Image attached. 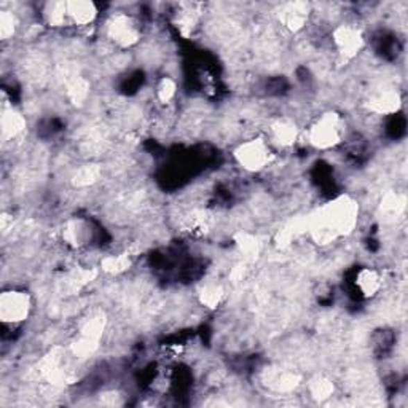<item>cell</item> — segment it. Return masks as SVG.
<instances>
[{"instance_id":"1","label":"cell","mask_w":408,"mask_h":408,"mask_svg":"<svg viewBox=\"0 0 408 408\" xmlns=\"http://www.w3.org/2000/svg\"><path fill=\"white\" fill-rule=\"evenodd\" d=\"M357 219L359 204L348 195L338 196L308 217V233L316 244H330L340 236L352 233Z\"/></svg>"},{"instance_id":"2","label":"cell","mask_w":408,"mask_h":408,"mask_svg":"<svg viewBox=\"0 0 408 408\" xmlns=\"http://www.w3.org/2000/svg\"><path fill=\"white\" fill-rule=\"evenodd\" d=\"M345 136V123L337 112H327L309 128L308 139L311 146L327 150L338 146Z\"/></svg>"},{"instance_id":"3","label":"cell","mask_w":408,"mask_h":408,"mask_svg":"<svg viewBox=\"0 0 408 408\" xmlns=\"http://www.w3.org/2000/svg\"><path fill=\"white\" fill-rule=\"evenodd\" d=\"M107 321L102 314H96L90 318L82 329L78 332V337L72 343V352L78 359H87L98 351L101 338L104 335Z\"/></svg>"},{"instance_id":"4","label":"cell","mask_w":408,"mask_h":408,"mask_svg":"<svg viewBox=\"0 0 408 408\" xmlns=\"http://www.w3.org/2000/svg\"><path fill=\"white\" fill-rule=\"evenodd\" d=\"M235 158L241 168L250 173H259L271 163L273 153L268 144L262 137L250 139L235 150Z\"/></svg>"},{"instance_id":"5","label":"cell","mask_w":408,"mask_h":408,"mask_svg":"<svg viewBox=\"0 0 408 408\" xmlns=\"http://www.w3.org/2000/svg\"><path fill=\"white\" fill-rule=\"evenodd\" d=\"M32 302L28 292L7 291L0 295V319L5 324H18L29 318Z\"/></svg>"},{"instance_id":"6","label":"cell","mask_w":408,"mask_h":408,"mask_svg":"<svg viewBox=\"0 0 408 408\" xmlns=\"http://www.w3.org/2000/svg\"><path fill=\"white\" fill-rule=\"evenodd\" d=\"M107 35L115 45L121 48H130L136 45L141 39V29L131 16L125 13H117L107 23Z\"/></svg>"},{"instance_id":"7","label":"cell","mask_w":408,"mask_h":408,"mask_svg":"<svg viewBox=\"0 0 408 408\" xmlns=\"http://www.w3.org/2000/svg\"><path fill=\"white\" fill-rule=\"evenodd\" d=\"M332 39H334L338 53L345 59L356 58L365 45L362 32L357 28H352L350 24L338 26L334 31V34H332Z\"/></svg>"},{"instance_id":"8","label":"cell","mask_w":408,"mask_h":408,"mask_svg":"<svg viewBox=\"0 0 408 408\" xmlns=\"http://www.w3.org/2000/svg\"><path fill=\"white\" fill-rule=\"evenodd\" d=\"M311 8L309 3L306 2H289L284 3L278 12L279 23H281L284 28H287L292 32L302 31L306 23H308Z\"/></svg>"},{"instance_id":"9","label":"cell","mask_w":408,"mask_h":408,"mask_svg":"<svg viewBox=\"0 0 408 408\" xmlns=\"http://www.w3.org/2000/svg\"><path fill=\"white\" fill-rule=\"evenodd\" d=\"M263 383L276 393H291L300 384V375L286 368L271 367L263 373Z\"/></svg>"},{"instance_id":"10","label":"cell","mask_w":408,"mask_h":408,"mask_svg":"<svg viewBox=\"0 0 408 408\" xmlns=\"http://www.w3.org/2000/svg\"><path fill=\"white\" fill-rule=\"evenodd\" d=\"M402 98L396 90H381L378 93L370 96L367 107L370 112L378 115H389L400 109Z\"/></svg>"},{"instance_id":"11","label":"cell","mask_w":408,"mask_h":408,"mask_svg":"<svg viewBox=\"0 0 408 408\" xmlns=\"http://www.w3.org/2000/svg\"><path fill=\"white\" fill-rule=\"evenodd\" d=\"M24 130L26 118L23 117V114H19L18 110L13 109L3 110L2 118H0V133H2V139L5 142L18 137L19 134L24 133Z\"/></svg>"},{"instance_id":"12","label":"cell","mask_w":408,"mask_h":408,"mask_svg":"<svg viewBox=\"0 0 408 408\" xmlns=\"http://www.w3.org/2000/svg\"><path fill=\"white\" fill-rule=\"evenodd\" d=\"M67 12L75 24L87 26L91 24L98 16V7L90 0H71L67 2Z\"/></svg>"},{"instance_id":"13","label":"cell","mask_w":408,"mask_h":408,"mask_svg":"<svg viewBox=\"0 0 408 408\" xmlns=\"http://www.w3.org/2000/svg\"><path fill=\"white\" fill-rule=\"evenodd\" d=\"M96 275H98L96 270H75L72 273H69V275L64 276L61 281V291L66 295L77 294L82 291L88 282L93 281Z\"/></svg>"},{"instance_id":"14","label":"cell","mask_w":408,"mask_h":408,"mask_svg":"<svg viewBox=\"0 0 408 408\" xmlns=\"http://www.w3.org/2000/svg\"><path fill=\"white\" fill-rule=\"evenodd\" d=\"M306 232H308V217H298L291 220V222L279 230L276 243L279 248H287V246H291V243H294V239H297L300 235Z\"/></svg>"},{"instance_id":"15","label":"cell","mask_w":408,"mask_h":408,"mask_svg":"<svg viewBox=\"0 0 408 408\" xmlns=\"http://www.w3.org/2000/svg\"><path fill=\"white\" fill-rule=\"evenodd\" d=\"M381 275L373 268H362L356 276V286L364 297H373L381 289Z\"/></svg>"},{"instance_id":"16","label":"cell","mask_w":408,"mask_h":408,"mask_svg":"<svg viewBox=\"0 0 408 408\" xmlns=\"http://www.w3.org/2000/svg\"><path fill=\"white\" fill-rule=\"evenodd\" d=\"M271 133L276 141L284 147H291L298 137V128L289 118H278L271 125Z\"/></svg>"},{"instance_id":"17","label":"cell","mask_w":408,"mask_h":408,"mask_svg":"<svg viewBox=\"0 0 408 408\" xmlns=\"http://www.w3.org/2000/svg\"><path fill=\"white\" fill-rule=\"evenodd\" d=\"M235 241L246 262H254L257 257L260 255L262 243L257 236L249 235V233H238L236 235Z\"/></svg>"},{"instance_id":"18","label":"cell","mask_w":408,"mask_h":408,"mask_svg":"<svg viewBox=\"0 0 408 408\" xmlns=\"http://www.w3.org/2000/svg\"><path fill=\"white\" fill-rule=\"evenodd\" d=\"M405 196L396 192L386 193L383 200H381V212L388 219H399L405 212Z\"/></svg>"},{"instance_id":"19","label":"cell","mask_w":408,"mask_h":408,"mask_svg":"<svg viewBox=\"0 0 408 408\" xmlns=\"http://www.w3.org/2000/svg\"><path fill=\"white\" fill-rule=\"evenodd\" d=\"M69 18L67 2H48L44 7V19L51 28H59Z\"/></svg>"},{"instance_id":"20","label":"cell","mask_w":408,"mask_h":408,"mask_svg":"<svg viewBox=\"0 0 408 408\" xmlns=\"http://www.w3.org/2000/svg\"><path fill=\"white\" fill-rule=\"evenodd\" d=\"M133 265L130 254H118V255H107L101 260V270L109 273V275H120L130 270Z\"/></svg>"},{"instance_id":"21","label":"cell","mask_w":408,"mask_h":408,"mask_svg":"<svg viewBox=\"0 0 408 408\" xmlns=\"http://www.w3.org/2000/svg\"><path fill=\"white\" fill-rule=\"evenodd\" d=\"M64 239H66L67 244L71 246H80L83 244L88 238V228L85 225L83 220H72L66 225L62 232Z\"/></svg>"},{"instance_id":"22","label":"cell","mask_w":408,"mask_h":408,"mask_svg":"<svg viewBox=\"0 0 408 408\" xmlns=\"http://www.w3.org/2000/svg\"><path fill=\"white\" fill-rule=\"evenodd\" d=\"M101 177V168L98 164H85L75 171L72 177V184L75 187H88L98 182Z\"/></svg>"},{"instance_id":"23","label":"cell","mask_w":408,"mask_h":408,"mask_svg":"<svg viewBox=\"0 0 408 408\" xmlns=\"http://www.w3.org/2000/svg\"><path fill=\"white\" fill-rule=\"evenodd\" d=\"M198 295H200V302L204 306H207V308L212 309V308H217V306L222 303L225 291L222 286H219V284H206Z\"/></svg>"},{"instance_id":"24","label":"cell","mask_w":408,"mask_h":408,"mask_svg":"<svg viewBox=\"0 0 408 408\" xmlns=\"http://www.w3.org/2000/svg\"><path fill=\"white\" fill-rule=\"evenodd\" d=\"M334 383L329 378L325 377H316L314 380H311L309 383V394L313 399L316 400H327L329 397H332V394H334Z\"/></svg>"},{"instance_id":"25","label":"cell","mask_w":408,"mask_h":408,"mask_svg":"<svg viewBox=\"0 0 408 408\" xmlns=\"http://www.w3.org/2000/svg\"><path fill=\"white\" fill-rule=\"evenodd\" d=\"M67 94L74 104H82L90 94V83L83 78H75L67 87Z\"/></svg>"},{"instance_id":"26","label":"cell","mask_w":408,"mask_h":408,"mask_svg":"<svg viewBox=\"0 0 408 408\" xmlns=\"http://www.w3.org/2000/svg\"><path fill=\"white\" fill-rule=\"evenodd\" d=\"M16 28H18V18L12 12H0V37L2 40H8L10 37L15 35Z\"/></svg>"},{"instance_id":"27","label":"cell","mask_w":408,"mask_h":408,"mask_svg":"<svg viewBox=\"0 0 408 408\" xmlns=\"http://www.w3.org/2000/svg\"><path fill=\"white\" fill-rule=\"evenodd\" d=\"M177 93V85L173 78L163 77L157 87V98L161 104H169Z\"/></svg>"}]
</instances>
